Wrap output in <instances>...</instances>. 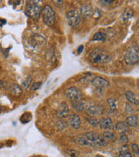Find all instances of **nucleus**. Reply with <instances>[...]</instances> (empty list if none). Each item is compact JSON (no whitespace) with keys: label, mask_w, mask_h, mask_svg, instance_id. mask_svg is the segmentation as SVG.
Returning a JSON list of instances; mask_svg holds the SVG:
<instances>
[{"label":"nucleus","mask_w":139,"mask_h":157,"mask_svg":"<svg viewBox=\"0 0 139 157\" xmlns=\"http://www.w3.org/2000/svg\"><path fill=\"white\" fill-rule=\"evenodd\" d=\"M75 141L82 146L104 147L107 145L105 139L95 132H88L84 135L75 138Z\"/></svg>","instance_id":"obj_1"},{"label":"nucleus","mask_w":139,"mask_h":157,"mask_svg":"<svg viewBox=\"0 0 139 157\" xmlns=\"http://www.w3.org/2000/svg\"><path fill=\"white\" fill-rule=\"evenodd\" d=\"M89 59L94 64H107L111 60V55L100 48L94 49L90 52Z\"/></svg>","instance_id":"obj_2"},{"label":"nucleus","mask_w":139,"mask_h":157,"mask_svg":"<svg viewBox=\"0 0 139 157\" xmlns=\"http://www.w3.org/2000/svg\"><path fill=\"white\" fill-rule=\"evenodd\" d=\"M123 62L129 66L135 65L139 62V46L132 45L129 47L124 53Z\"/></svg>","instance_id":"obj_3"},{"label":"nucleus","mask_w":139,"mask_h":157,"mask_svg":"<svg viewBox=\"0 0 139 157\" xmlns=\"http://www.w3.org/2000/svg\"><path fill=\"white\" fill-rule=\"evenodd\" d=\"M38 3V1H29L26 3L25 13L28 17L31 18H38L42 12V7Z\"/></svg>","instance_id":"obj_4"},{"label":"nucleus","mask_w":139,"mask_h":157,"mask_svg":"<svg viewBox=\"0 0 139 157\" xmlns=\"http://www.w3.org/2000/svg\"><path fill=\"white\" fill-rule=\"evenodd\" d=\"M65 17H66L67 24L69 25V26L73 27V28L78 27V25H80L81 19H82V16L80 14V11L77 10V9H74V10L68 11L66 15H65Z\"/></svg>","instance_id":"obj_5"},{"label":"nucleus","mask_w":139,"mask_h":157,"mask_svg":"<svg viewBox=\"0 0 139 157\" xmlns=\"http://www.w3.org/2000/svg\"><path fill=\"white\" fill-rule=\"evenodd\" d=\"M42 16L43 20L46 25H52L56 19V13L54 9L50 5H45L42 9Z\"/></svg>","instance_id":"obj_6"},{"label":"nucleus","mask_w":139,"mask_h":157,"mask_svg":"<svg viewBox=\"0 0 139 157\" xmlns=\"http://www.w3.org/2000/svg\"><path fill=\"white\" fill-rule=\"evenodd\" d=\"M65 96L67 97L68 100L73 102V101H81L82 99V92L78 89V87L71 86L67 88L65 91Z\"/></svg>","instance_id":"obj_7"},{"label":"nucleus","mask_w":139,"mask_h":157,"mask_svg":"<svg viewBox=\"0 0 139 157\" xmlns=\"http://www.w3.org/2000/svg\"><path fill=\"white\" fill-rule=\"evenodd\" d=\"M46 43V40L40 34H34L33 36L31 38V41H30V45L35 49V50H38L42 48Z\"/></svg>","instance_id":"obj_8"},{"label":"nucleus","mask_w":139,"mask_h":157,"mask_svg":"<svg viewBox=\"0 0 139 157\" xmlns=\"http://www.w3.org/2000/svg\"><path fill=\"white\" fill-rule=\"evenodd\" d=\"M85 111H86V113L90 117H96V116L102 115L104 113V108L101 105L93 104V105H90L88 107H86Z\"/></svg>","instance_id":"obj_9"},{"label":"nucleus","mask_w":139,"mask_h":157,"mask_svg":"<svg viewBox=\"0 0 139 157\" xmlns=\"http://www.w3.org/2000/svg\"><path fill=\"white\" fill-rule=\"evenodd\" d=\"M91 85L97 87V88H105L110 86V82L109 80H107L106 78L100 77V76H96L93 79H91Z\"/></svg>","instance_id":"obj_10"},{"label":"nucleus","mask_w":139,"mask_h":157,"mask_svg":"<svg viewBox=\"0 0 139 157\" xmlns=\"http://www.w3.org/2000/svg\"><path fill=\"white\" fill-rule=\"evenodd\" d=\"M57 116L61 119H64V118L69 117L70 115V108L69 106L67 105L66 103H61L57 110Z\"/></svg>","instance_id":"obj_11"},{"label":"nucleus","mask_w":139,"mask_h":157,"mask_svg":"<svg viewBox=\"0 0 139 157\" xmlns=\"http://www.w3.org/2000/svg\"><path fill=\"white\" fill-rule=\"evenodd\" d=\"M99 127L102 129H105L107 131L113 130L115 126L111 118H103L99 121Z\"/></svg>","instance_id":"obj_12"},{"label":"nucleus","mask_w":139,"mask_h":157,"mask_svg":"<svg viewBox=\"0 0 139 157\" xmlns=\"http://www.w3.org/2000/svg\"><path fill=\"white\" fill-rule=\"evenodd\" d=\"M79 11H80L81 16L85 18H89L91 16H93V13H94V11L90 5H83Z\"/></svg>","instance_id":"obj_13"},{"label":"nucleus","mask_w":139,"mask_h":157,"mask_svg":"<svg viewBox=\"0 0 139 157\" xmlns=\"http://www.w3.org/2000/svg\"><path fill=\"white\" fill-rule=\"evenodd\" d=\"M69 124L74 129H78L81 126V119L76 113L71 114V115H70V118H69Z\"/></svg>","instance_id":"obj_14"},{"label":"nucleus","mask_w":139,"mask_h":157,"mask_svg":"<svg viewBox=\"0 0 139 157\" xmlns=\"http://www.w3.org/2000/svg\"><path fill=\"white\" fill-rule=\"evenodd\" d=\"M125 123L128 125V127L130 128H136L137 127L138 125V118L136 114H132V115H130L128 117L126 118L125 120Z\"/></svg>","instance_id":"obj_15"},{"label":"nucleus","mask_w":139,"mask_h":157,"mask_svg":"<svg viewBox=\"0 0 139 157\" xmlns=\"http://www.w3.org/2000/svg\"><path fill=\"white\" fill-rule=\"evenodd\" d=\"M125 98H126V100L130 103H131L133 105H139V100L137 98V96H136V94H134L133 92L126 91L125 92Z\"/></svg>","instance_id":"obj_16"},{"label":"nucleus","mask_w":139,"mask_h":157,"mask_svg":"<svg viewBox=\"0 0 139 157\" xmlns=\"http://www.w3.org/2000/svg\"><path fill=\"white\" fill-rule=\"evenodd\" d=\"M10 92L11 94L13 96H16V97H18L22 94L23 88L21 86H19L18 84H12L10 87Z\"/></svg>","instance_id":"obj_17"},{"label":"nucleus","mask_w":139,"mask_h":157,"mask_svg":"<svg viewBox=\"0 0 139 157\" xmlns=\"http://www.w3.org/2000/svg\"><path fill=\"white\" fill-rule=\"evenodd\" d=\"M134 16V11L131 9V8H126L123 14L121 15V20L123 21V22H126L128 21L129 19H130L131 17Z\"/></svg>","instance_id":"obj_18"},{"label":"nucleus","mask_w":139,"mask_h":157,"mask_svg":"<svg viewBox=\"0 0 139 157\" xmlns=\"http://www.w3.org/2000/svg\"><path fill=\"white\" fill-rule=\"evenodd\" d=\"M114 128L117 130V132L119 133H122V134H125L126 132H128L129 127L127 124L123 121H119L115 125V128Z\"/></svg>","instance_id":"obj_19"},{"label":"nucleus","mask_w":139,"mask_h":157,"mask_svg":"<svg viewBox=\"0 0 139 157\" xmlns=\"http://www.w3.org/2000/svg\"><path fill=\"white\" fill-rule=\"evenodd\" d=\"M107 104L110 107V112L109 113H113L117 112V101L115 98H110L107 100Z\"/></svg>","instance_id":"obj_20"},{"label":"nucleus","mask_w":139,"mask_h":157,"mask_svg":"<svg viewBox=\"0 0 139 157\" xmlns=\"http://www.w3.org/2000/svg\"><path fill=\"white\" fill-rule=\"evenodd\" d=\"M71 106H72L73 109L77 112H83L86 109L85 104L81 101H73V102H71Z\"/></svg>","instance_id":"obj_21"},{"label":"nucleus","mask_w":139,"mask_h":157,"mask_svg":"<svg viewBox=\"0 0 139 157\" xmlns=\"http://www.w3.org/2000/svg\"><path fill=\"white\" fill-rule=\"evenodd\" d=\"M106 39L105 33H102V32H97V33H95L92 37V41H104Z\"/></svg>","instance_id":"obj_22"},{"label":"nucleus","mask_w":139,"mask_h":157,"mask_svg":"<svg viewBox=\"0 0 139 157\" xmlns=\"http://www.w3.org/2000/svg\"><path fill=\"white\" fill-rule=\"evenodd\" d=\"M32 119V115L30 112H25L24 113H23V115L20 117V121L24 124H26L28 122H30Z\"/></svg>","instance_id":"obj_23"},{"label":"nucleus","mask_w":139,"mask_h":157,"mask_svg":"<svg viewBox=\"0 0 139 157\" xmlns=\"http://www.w3.org/2000/svg\"><path fill=\"white\" fill-rule=\"evenodd\" d=\"M86 121H88V123L90 125H91V126H93L95 128H97V127H99V120H97V118L95 117H88L86 118Z\"/></svg>","instance_id":"obj_24"},{"label":"nucleus","mask_w":139,"mask_h":157,"mask_svg":"<svg viewBox=\"0 0 139 157\" xmlns=\"http://www.w3.org/2000/svg\"><path fill=\"white\" fill-rule=\"evenodd\" d=\"M103 137L106 140H115V139H116L115 135L111 131H104V134H103Z\"/></svg>","instance_id":"obj_25"},{"label":"nucleus","mask_w":139,"mask_h":157,"mask_svg":"<svg viewBox=\"0 0 139 157\" xmlns=\"http://www.w3.org/2000/svg\"><path fill=\"white\" fill-rule=\"evenodd\" d=\"M32 83V78L31 77H27L25 78L22 83V88L24 89H28L29 87H31V85Z\"/></svg>","instance_id":"obj_26"},{"label":"nucleus","mask_w":139,"mask_h":157,"mask_svg":"<svg viewBox=\"0 0 139 157\" xmlns=\"http://www.w3.org/2000/svg\"><path fill=\"white\" fill-rule=\"evenodd\" d=\"M131 149H132V153H133L134 156L139 157V146L137 143H132Z\"/></svg>","instance_id":"obj_27"},{"label":"nucleus","mask_w":139,"mask_h":157,"mask_svg":"<svg viewBox=\"0 0 139 157\" xmlns=\"http://www.w3.org/2000/svg\"><path fill=\"white\" fill-rule=\"evenodd\" d=\"M119 141L121 143H123V145H126L129 142L128 136L125 135V134H122V135H120V137H119Z\"/></svg>","instance_id":"obj_28"},{"label":"nucleus","mask_w":139,"mask_h":157,"mask_svg":"<svg viewBox=\"0 0 139 157\" xmlns=\"http://www.w3.org/2000/svg\"><path fill=\"white\" fill-rule=\"evenodd\" d=\"M66 124L64 121H58L57 122V128L58 129H60V130H64V129L66 128Z\"/></svg>","instance_id":"obj_29"},{"label":"nucleus","mask_w":139,"mask_h":157,"mask_svg":"<svg viewBox=\"0 0 139 157\" xmlns=\"http://www.w3.org/2000/svg\"><path fill=\"white\" fill-rule=\"evenodd\" d=\"M66 154L70 157H77L78 155V152L74 149H67Z\"/></svg>","instance_id":"obj_30"},{"label":"nucleus","mask_w":139,"mask_h":157,"mask_svg":"<svg viewBox=\"0 0 139 157\" xmlns=\"http://www.w3.org/2000/svg\"><path fill=\"white\" fill-rule=\"evenodd\" d=\"M41 85H42V82H35L34 84H32L31 86V90L32 91H35V90H38L41 86Z\"/></svg>","instance_id":"obj_31"},{"label":"nucleus","mask_w":139,"mask_h":157,"mask_svg":"<svg viewBox=\"0 0 139 157\" xmlns=\"http://www.w3.org/2000/svg\"><path fill=\"white\" fill-rule=\"evenodd\" d=\"M118 157H132V155L130 152H125V153H119Z\"/></svg>","instance_id":"obj_32"},{"label":"nucleus","mask_w":139,"mask_h":157,"mask_svg":"<svg viewBox=\"0 0 139 157\" xmlns=\"http://www.w3.org/2000/svg\"><path fill=\"white\" fill-rule=\"evenodd\" d=\"M125 152H129L128 151V147L125 146V145H123V146L121 147V149H120L119 153H125Z\"/></svg>","instance_id":"obj_33"},{"label":"nucleus","mask_w":139,"mask_h":157,"mask_svg":"<svg viewBox=\"0 0 139 157\" xmlns=\"http://www.w3.org/2000/svg\"><path fill=\"white\" fill-rule=\"evenodd\" d=\"M83 49H84V47H83V45H80L79 47L78 48V52L80 54V53H82V52L83 51Z\"/></svg>","instance_id":"obj_34"},{"label":"nucleus","mask_w":139,"mask_h":157,"mask_svg":"<svg viewBox=\"0 0 139 157\" xmlns=\"http://www.w3.org/2000/svg\"><path fill=\"white\" fill-rule=\"evenodd\" d=\"M102 3H104V5H111V4H112L113 3V1H106V0H103V1H101Z\"/></svg>","instance_id":"obj_35"},{"label":"nucleus","mask_w":139,"mask_h":157,"mask_svg":"<svg viewBox=\"0 0 139 157\" xmlns=\"http://www.w3.org/2000/svg\"><path fill=\"white\" fill-rule=\"evenodd\" d=\"M6 23V21L5 19H0V25H5Z\"/></svg>","instance_id":"obj_36"},{"label":"nucleus","mask_w":139,"mask_h":157,"mask_svg":"<svg viewBox=\"0 0 139 157\" xmlns=\"http://www.w3.org/2000/svg\"><path fill=\"white\" fill-rule=\"evenodd\" d=\"M2 87H3V82H2V80L0 79V89H1Z\"/></svg>","instance_id":"obj_37"},{"label":"nucleus","mask_w":139,"mask_h":157,"mask_svg":"<svg viewBox=\"0 0 139 157\" xmlns=\"http://www.w3.org/2000/svg\"><path fill=\"white\" fill-rule=\"evenodd\" d=\"M137 25H138V26H139V20H138V21H137Z\"/></svg>","instance_id":"obj_38"},{"label":"nucleus","mask_w":139,"mask_h":157,"mask_svg":"<svg viewBox=\"0 0 139 157\" xmlns=\"http://www.w3.org/2000/svg\"><path fill=\"white\" fill-rule=\"evenodd\" d=\"M95 157H102V156H100V155H97V156H95Z\"/></svg>","instance_id":"obj_39"}]
</instances>
